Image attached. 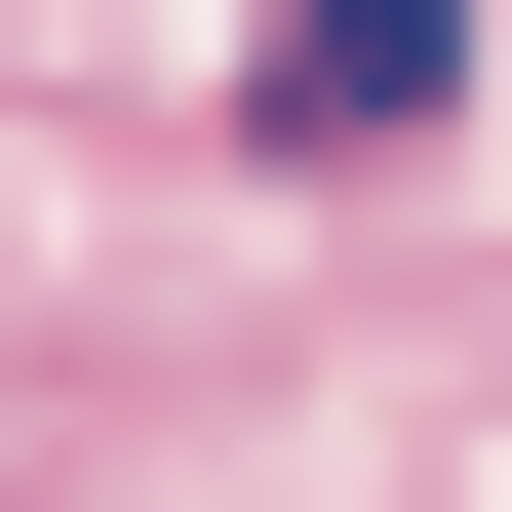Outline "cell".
Wrapping results in <instances>:
<instances>
[{
	"label": "cell",
	"mask_w": 512,
	"mask_h": 512,
	"mask_svg": "<svg viewBox=\"0 0 512 512\" xmlns=\"http://www.w3.org/2000/svg\"><path fill=\"white\" fill-rule=\"evenodd\" d=\"M237 119L276 158H434L473 119V0H237Z\"/></svg>",
	"instance_id": "6da1fadb"
}]
</instances>
